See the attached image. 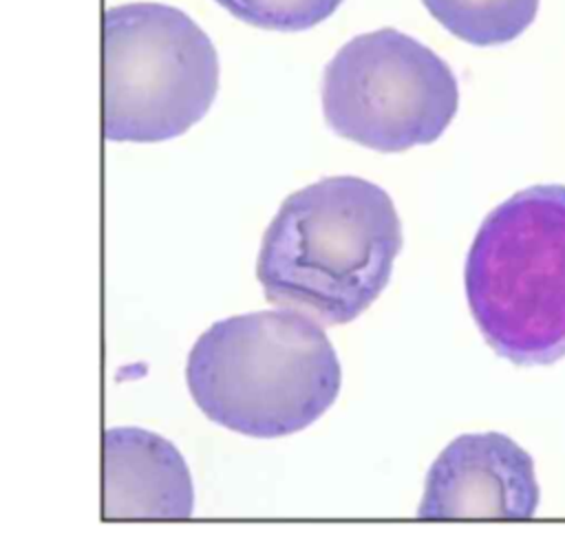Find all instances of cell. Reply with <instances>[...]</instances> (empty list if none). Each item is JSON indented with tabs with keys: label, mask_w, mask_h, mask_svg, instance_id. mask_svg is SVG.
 I'll list each match as a JSON object with an SVG mask.
<instances>
[{
	"label": "cell",
	"mask_w": 565,
	"mask_h": 536,
	"mask_svg": "<svg viewBox=\"0 0 565 536\" xmlns=\"http://www.w3.org/2000/svg\"><path fill=\"white\" fill-rule=\"evenodd\" d=\"M234 18L269 31H305L327 20L342 0H214Z\"/></svg>",
	"instance_id": "9c48e42d"
},
{
	"label": "cell",
	"mask_w": 565,
	"mask_h": 536,
	"mask_svg": "<svg viewBox=\"0 0 565 536\" xmlns=\"http://www.w3.org/2000/svg\"><path fill=\"white\" fill-rule=\"evenodd\" d=\"M466 298L490 349L516 366L565 355V185L525 187L481 223Z\"/></svg>",
	"instance_id": "3957f363"
},
{
	"label": "cell",
	"mask_w": 565,
	"mask_h": 536,
	"mask_svg": "<svg viewBox=\"0 0 565 536\" xmlns=\"http://www.w3.org/2000/svg\"><path fill=\"white\" fill-rule=\"evenodd\" d=\"M539 507L532 457L501 432L461 435L428 470L419 518H530Z\"/></svg>",
	"instance_id": "8992f818"
},
{
	"label": "cell",
	"mask_w": 565,
	"mask_h": 536,
	"mask_svg": "<svg viewBox=\"0 0 565 536\" xmlns=\"http://www.w3.org/2000/svg\"><path fill=\"white\" fill-rule=\"evenodd\" d=\"M402 249L391 196L360 176L289 194L263 234L256 278L267 302L344 324L384 291Z\"/></svg>",
	"instance_id": "6da1fadb"
},
{
	"label": "cell",
	"mask_w": 565,
	"mask_h": 536,
	"mask_svg": "<svg viewBox=\"0 0 565 536\" xmlns=\"http://www.w3.org/2000/svg\"><path fill=\"white\" fill-rule=\"evenodd\" d=\"M455 37L475 46H497L519 37L536 18L539 0H422Z\"/></svg>",
	"instance_id": "ba28073f"
},
{
	"label": "cell",
	"mask_w": 565,
	"mask_h": 536,
	"mask_svg": "<svg viewBox=\"0 0 565 536\" xmlns=\"http://www.w3.org/2000/svg\"><path fill=\"white\" fill-rule=\"evenodd\" d=\"M185 382L214 424L274 439L320 419L340 393L342 371L322 326L285 309L214 322L188 355Z\"/></svg>",
	"instance_id": "7a4b0ae2"
},
{
	"label": "cell",
	"mask_w": 565,
	"mask_h": 536,
	"mask_svg": "<svg viewBox=\"0 0 565 536\" xmlns=\"http://www.w3.org/2000/svg\"><path fill=\"white\" fill-rule=\"evenodd\" d=\"M102 516L106 521H183L194 490L181 452L143 428L104 430Z\"/></svg>",
	"instance_id": "52a82bcc"
},
{
	"label": "cell",
	"mask_w": 565,
	"mask_h": 536,
	"mask_svg": "<svg viewBox=\"0 0 565 536\" xmlns=\"http://www.w3.org/2000/svg\"><path fill=\"white\" fill-rule=\"evenodd\" d=\"M218 55L181 9L117 4L102 15V135L152 143L183 135L210 110Z\"/></svg>",
	"instance_id": "277c9868"
},
{
	"label": "cell",
	"mask_w": 565,
	"mask_h": 536,
	"mask_svg": "<svg viewBox=\"0 0 565 536\" xmlns=\"http://www.w3.org/2000/svg\"><path fill=\"white\" fill-rule=\"evenodd\" d=\"M457 104L452 68L397 29L355 35L322 77V112L331 130L380 152L433 143L452 121Z\"/></svg>",
	"instance_id": "5b68a950"
}]
</instances>
